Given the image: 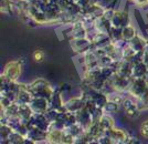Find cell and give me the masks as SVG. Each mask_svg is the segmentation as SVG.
<instances>
[{
	"label": "cell",
	"instance_id": "obj_15",
	"mask_svg": "<svg viewBox=\"0 0 148 144\" xmlns=\"http://www.w3.org/2000/svg\"><path fill=\"white\" fill-rule=\"evenodd\" d=\"M43 1H44V2H49L50 0H43Z\"/></svg>",
	"mask_w": 148,
	"mask_h": 144
},
{
	"label": "cell",
	"instance_id": "obj_8",
	"mask_svg": "<svg viewBox=\"0 0 148 144\" xmlns=\"http://www.w3.org/2000/svg\"><path fill=\"white\" fill-rule=\"evenodd\" d=\"M136 37V31H135V28L133 25H127L123 27L122 29V39L126 40V41H130L133 38Z\"/></svg>",
	"mask_w": 148,
	"mask_h": 144
},
{
	"label": "cell",
	"instance_id": "obj_5",
	"mask_svg": "<svg viewBox=\"0 0 148 144\" xmlns=\"http://www.w3.org/2000/svg\"><path fill=\"white\" fill-rule=\"evenodd\" d=\"M146 74H147V64L144 61L134 64L133 78H146Z\"/></svg>",
	"mask_w": 148,
	"mask_h": 144
},
{
	"label": "cell",
	"instance_id": "obj_2",
	"mask_svg": "<svg viewBox=\"0 0 148 144\" xmlns=\"http://www.w3.org/2000/svg\"><path fill=\"white\" fill-rule=\"evenodd\" d=\"M49 100L43 96H33L30 102L32 111L34 113H45L49 110Z\"/></svg>",
	"mask_w": 148,
	"mask_h": 144
},
{
	"label": "cell",
	"instance_id": "obj_14",
	"mask_svg": "<svg viewBox=\"0 0 148 144\" xmlns=\"http://www.w3.org/2000/svg\"><path fill=\"white\" fill-rule=\"evenodd\" d=\"M140 134L144 138H148V121H144L140 125Z\"/></svg>",
	"mask_w": 148,
	"mask_h": 144
},
{
	"label": "cell",
	"instance_id": "obj_12",
	"mask_svg": "<svg viewBox=\"0 0 148 144\" xmlns=\"http://www.w3.org/2000/svg\"><path fill=\"white\" fill-rule=\"evenodd\" d=\"M13 10V5L10 0H1V11L8 14H11Z\"/></svg>",
	"mask_w": 148,
	"mask_h": 144
},
{
	"label": "cell",
	"instance_id": "obj_4",
	"mask_svg": "<svg viewBox=\"0 0 148 144\" xmlns=\"http://www.w3.org/2000/svg\"><path fill=\"white\" fill-rule=\"evenodd\" d=\"M71 47L74 50V52H79V53H85L88 51L92 47V41L87 40L85 38H80V39H73L71 41Z\"/></svg>",
	"mask_w": 148,
	"mask_h": 144
},
{
	"label": "cell",
	"instance_id": "obj_11",
	"mask_svg": "<svg viewBox=\"0 0 148 144\" xmlns=\"http://www.w3.org/2000/svg\"><path fill=\"white\" fill-rule=\"evenodd\" d=\"M125 112H126V115H127L128 118H130V119H137V118L139 116L140 109L138 107V104H135V105L130 107V109L125 110Z\"/></svg>",
	"mask_w": 148,
	"mask_h": 144
},
{
	"label": "cell",
	"instance_id": "obj_3",
	"mask_svg": "<svg viewBox=\"0 0 148 144\" xmlns=\"http://www.w3.org/2000/svg\"><path fill=\"white\" fill-rule=\"evenodd\" d=\"M104 134H106L107 136H110L112 140V143L113 142H116V143H128V134L123 130H116V129H110V130H106L104 132Z\"/></svg>",
	"mask_w": 148,
	"mask_h": 144
},
{
	"label": "cell",
	"instance_id": "obj_10",
	"mask_svg": "<svg viewBox=\"0 0 148 144\" xmlns=\"http://www.w3.org/2000/svg\"><path fill=\"white\" fill-rule=\"evenodd\" d=\"M118 109H119V104L118 103L114 102V101L108 100V102L103 107V111L105 113H115L118 111Z\"/></svg>",
	"mask_w": 148,
	"mask_h": 144
},
{
	"label": "cell",
	"instance_id": "obj_13",
	"mask_svg": "<svg viewBox=\"0 0 148 144\" xmlns=\"http://www.w3.org/2000/svg\"><path fill=\"white\" fill-rule=\"evenodd\" d=\"M44 56H45V54H44V52L42 50H36L33 53H32V58H33V60L38 63L43 62Z\"/></svg>",
	"mask_w": 148,
	"mask_h": 144
},
{
	"label": "cell",
	"instance_id": "obj_7",
	"mask_svg": "<svg viewBox=\"0 0 148 144\" xmlns=\"http://www.w3.org/2000/svg\"><path fill=\"white\" fill-rule=\"evenodd\" d=\"M130 45L136 51V52H143V51L145 50V48H146L147 44H146V42L143 40L142 38L136 36L135 38H133V39L130 40Z\"/></svg>",
	"mask_w": 148,
	"mask_h": 144
},
{
	"label": "cell",
	"instance_id": "obj_16",
	"mask_svg": "<svg viewBox=\"0 0 148 144\" xmlns=\"http://www.w3.org/2000/svg\"><path fill=\"white\" fill-rule=\"evenodd\" d=\"M132 1H136V0H132Z\"/></svg>",
	"mask_w": 148,
	"mask_h": 144
},
{
	"label": "cell",
	"instance_id": "obj_9",
	"mask_svg": "<svg viewBox=\"0 0 148 144\" xmlns=\"http://www.w3.org/2000/svg\"><path fill=\"white\" fill-rule=\"evenodd\" d=\"M99 122V125L102 126V129H103L104 131L114 127V120H113V118H111L110 115H107V114H103Z\"/></svg>",
	"mask_w": 148,
	"mask_h": 144
},
{
	"label": "cell",
	"instance_id": "obj_6",
	"mask_svg": "<svg viewBox=\"0 0 148 144\" xmlns=\"http://www.w3.org/2000/svg\"><path fill=\"white\" fill-rule=\"evenodd\" d=\"M63 130H49L47 134V141L50 143H61Z\"/></svg>",
	"mask_w": 148,
	"mask_h": 144
},
{
	"label": "cell",
	"instance_id": "obj_1",
	"mask_svg": "<svg viewBox=\"0 0 148 144\" xmlns=\"http://www.w3.org/2000/svg\"><path fill=\"white\" fill-rule=\"evenodd\" d=\"M21 70H22V64L20 61H11V62L7 63L3 74L6 75L10 81L16 82L21 74Z\"/></svg>",
	"mask_w": 148,
	"mask_h": 144
}]
</instances>
